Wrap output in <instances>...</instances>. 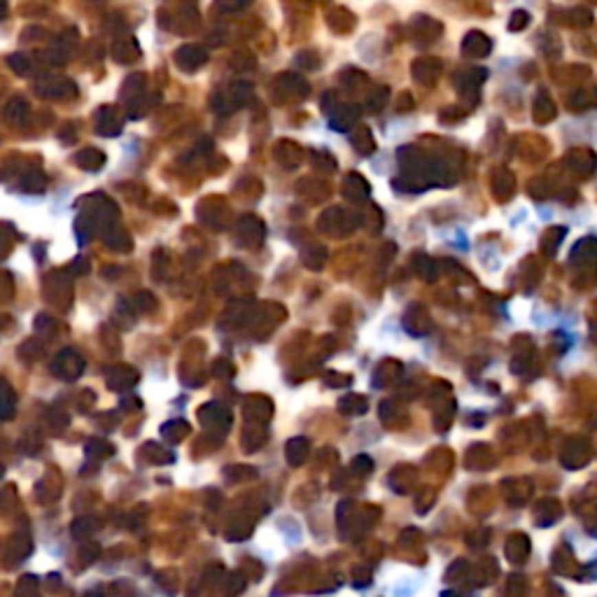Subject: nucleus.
<instances>
[{
  "instance_id": "obj_5",
  "label": "nucleus",
  "mask_w": 597,
  "mask_h": 597,
  "mask_svg": "<svg viewBox=\"0 0 597 597\" xmlns=\"http://www.w3.org/2000/svg\"><path fill=\"white\" fill-rule=\"evenodd\" d=\"M45 299L49 304L58 306L61 311H68L73 304V289H70V273L68 271H54L45 278Z\"/></svg>"
},
{
  "instance_id": "obj_44",
  "label": "nucleus",
  "mask_w": 597,
  "mask_h": 597,
  "mask_svg": "<svg viewBox=\"0 0 597 597\" xmlns=\"http://www.w3.org/2000/svg\"><path fill=\"white\" fill-rule=\"evenodd\" d=\"M112 451H115V448L105 441H89V446H87L89 458H108V455H112Z\"/></svg>"
},
{
  "instance_id": "obj_7",
  "label": "nucleus",
  "mask_w": 597,
  "mask_h": 597,
  "mask_svg": "<svg viewBox=\"0 0 597 597\" xmlns=\"http://www.w3.org/2000/svg\"><path fill=\"white\" fill-rule=\"evenodd\" d=\"M266 224L255 215H243L236 222V243L243 247H257L264 243Z\"/></svg>"
},
{
  "instance_id": "obj_47",
  "label": "nucleus",
  "mask_w": 597,
  "mask_h": 597,
  "mask_svg": "<svg viewBox=\"0 0 597 597\" xmlns=\"http://www.w3.org/2000/svg\"><path fill=\"white\" fill-rule=\"evenodd\" d=\"M12 406H14V392L10 390L8 383H3V418L5 420L12 418Z\"/></svg>"
},
{
  "instance_id": "obj_53",
  "label": "nucleus",
  "mask_w": 597,
  "mask_h": 597,
  "mask_svg": "<svg viewBox=\"0 0 597 597\" xmlns=\"http://www.w3.org/2000/svg\"><path fill=\"white\" fill-rule=\"evenodd\" d=\"M525 21H528V16H525L523 12H516V16L511 19V31H520L518 26H520V23H525Z\"/></svg>"
},
{
  "instance_id": "obj_34",
  "label": "nucleus",
  "mask_w": 597,
  "mask_h": 597,
  "mask_svg": "<svg viewBox=\"0 0 597 597\" xmlns=\"http://www.w3.org/2000/svg\"><path fill=\"white\" fill-rule=\"evenodd\" d=\"M327 19L334 26V31H341V33H348L354 26V16L346 8H336Z\"/></svg>"
},
{
  "instance_id": "obj_30",
  "label": "nucleus",
  "mask_w": 597,
  "mask_h": 597,
  "mask_svg": "<svg viewBox=\"0 0 597 597\" xmlns=\"http://www.w3.org/2000/svg\"><path fill=\"white\" fill-rule=\"evenodd\" d=\"M401 374V364L394 362V359H385V362L378 364L376 374H374V385L376 387H383L387 385L390 381H394Z\"/></svg>"
},
{
  "instance_id": "obj_12",
  "label": "nucleus",
  "mask_w": 597,
  "mask_h": 597,
  "mask_svg": "<svg viewBox=\"0 0 597 597\" xmlns=\"http://www.w3.org/2000/svg\"><path fill=\"white\" fill-rule=\"evenodd\" d=\"M341 192H343V196H346L348 201H352V203H364L371 194V187L359 173H350V175H346V180H343Z\"/></svg>"
},
{
  "instance_id": "obj_31",
  "label": "nucleus",
  "mask_w": 597,
  "mask_h": 597,
  "mask_svg": "<svg viewBox=\"0 0 597 597\" xmlns=\"http://www.w3.org/2000/svg\"><path fill=\"white\" fill-rule=\"evenodd\" d=\"M308 453H311V446H308V441H306V439H292L287 443V448H285L287 462L294 464V466L304 464L306 458H308Z\"/></svg>"
},
{
  "instance_id": "obj_1",
  "label": "nucleus",
  "mask_w": 597,
  "mask_h": 597,
  "mask_svg": "<svg viewBox=\"0 0 597 597\" xmlns=\"http://www.w3.org/2000/svg\"><path fill=\"white\" fill-rule=\"evenodd\" d=\"M120 100H122L124 108H126L128 117L138 120V117L147 115V112L155 108L152 100H159V96L157 93L155 96L147 93V75L145 73H133L131 78H126V82H124Z\"/></svg>"
},
{
  "instance_id": "obj_40",
  "label": "nucleus",
  "mask_w": 597,
  "mask_h": 597,
  "mask_svg": "<svg viewBox=\"0 0 597 597\" xmlns=\"http://www.w3.org/2000/svg\"><path fill=\"white\" fill-rule=\"evenodd\" d=\"M294 63H297L299 68H304V70H315V68H320V54H317V52H313V49H304V52H299V54L294 56Z\"/></svg>"
},
{
  "instance_id": "obj_14",
  "label": "nucleus",
  "mask_w": 597,
  "mask_h": 597,
  "mask_svg": "<svg viewBox=\"0 0 597 597\" xmlns=\"http://www.w3.org/2000/svg\"><path fill=\"white\" fill-rule=\"evenodd\" d=\"M411 75L416 78L420 85H434L436 80H439L441 75V61L439 58H418V61H413L411 66Z\"/></svg>"
},
{
  "instance_id": "obj_13",
  "label": "nucleus",
  "mask_w": 597,
  "mask_h": 597,
  "mask_svg": "<svg viewBox=\"0 0 597 597\" xmlns=\"http://www.w3.org/2000/svg\"><path fill=\"white\" fill-rule=\"evenodd\" d=\"M441 35V23L429 19V16H416L411 26V38L418 45H427L431 40H436Z\"/></svg>"
},
{
  "instance_id": "obj_25",
  "label": "nucleus",
  "mask_w": 597,
  "mask_h": 597,
  "mask_svg": "<svg viewBox=\"0 0 597 597\" xmlns=\"http://www.w3.org/2000/svg\"><path fill=\"white\" fill-rule=\"evenodd\" d=\"M462 52H464V56H471V58L488 56V54H490V40H488L483 33L471 31V33L462 40Z\"/></svg>"
},
{
  "instance_id": "obj_4",
  "label": "nucleus",
  "mask_w": 597,
  "mask_h": 597,
  "mask_svg": "<svg viewBox=\"0 0 597 597\" xmlns=\"http://www.w3.org/2000/svg\"><path fill=\"white\" fill-rule=\"evenodd\" d=\"M308 91H311L308 82L294 73H282L273 80V98L280 105L299 103V100L308 96Z\"/></svg>"
},
{
  "instance_id": "obj_35",
  "label": "nucleus",
  "mask_w": 597,
  "mask_h": 597,
  "mask_svg": "<svg viewBox=\"0 0 597 597\" xmlns=\"http://www.w3.org/2000/svg\"><path fill=\"white\" fill-rule=\"evenodd\" d=\"M8 63L12 68V73L21 75V78H28V75L33 73V61L28 54H21V52H16V54H10L8 56Z\"/></svg>"
},
{
  "instance_id": "obj_42",
  "label": "nucleus",
  "mask_w": 597,
  "mask_h": 597,
  "mask_svg": "<svg viewBox=\"0 0 597 597\" xmlns=\"http://www.w3.org/2000/svg\"><path fill=\"white\" fill-rule=\"evenodd\" d=\"M313 166H315L317 170H322V173H332V170L336 168V161L329 152L320 150V152H313Z\"/></svg>"
},
{
  "instance_id": "obj_51",
  "label": "nucleus",
  "mask_w": 597,
  "mask_h": 597,
  "mask_svg": "<svg viewBox=\"0 0 597 597\" xmlns=\"http://www.w3.org/2000/svg\"><path fill=\"white\" fill-rule=\"evenodd\" d=\"M394 110L397 112H406V110H413V96L411 93H399V98H397V105H394Z\"/></svg>"
},
{
  "instance_id": "obj_45",
  "label": "nucleus",
  "mask_w": 597,
  "mask_h": 597,
  "mask_svg": "<svg viewBox=\"0 0 597 597\" xmlns=\"http://www.w3.org/2000/svg\"><path fill=\"white\" fill-rule=\"evenodd\" d=\"M341 103H343V100H341L339 93H336V91H327V93H324V96H322V112H324V115H327V117H332L334 112L341 108Z\"/></svg>"
},
{
  "instance_id": "obj_37",
  "label": "nucleus",
  "mask_w": 597,
  "mask_h": 597,
  "mask_svg": "<svg viewBox=\"0 0 597 597\" xmlns=\"http://www.w3.org/2000/svg\"><path fill=\"white\" fill-rule=\"evenodd\" d=\"M341 85L346 87L348 91H359V89L369 85V78H366L364 73H359V70H346V73L341 75Z\"/></svg>"
},
{
  "instance_id": "obj_48",
  "label": "nucleus",
  "mask_w": 597,
  "mask_h": 597,
  "mask_svg": "<svg viewBox=\"0 0 597 597\" xmlns=\"http://www.w3.org/2000/svg\"><path fill=\"white\" fill-rule=\"evenodd\" d=\"M66 271H68L70 275H85L87 271H89V262H87L85 257H78L75 262H70V266H68Z\"/></svg>"
},
{
  "instance_id": "obj_19",
  "label": "nucleus",
  "mask_w": 597,
  "mask_h": 597,
  "mask_svg": "<svg viewBox=\"0 0 597 597\" xmlns=\"http://www.w3.org/2000/svg\"><path fill=\"white\" fill-rule=\"evenodd\" d=\"M359 117V108L354 103H341V108L329 117V126L334 131H350V128L357 124Z\"/></svg>"
},
{
  "instance_id": "obj_21",
  "label": "nucleus",
  "mask_w": 597,
  "mask_h": 597,
  "mask_svg": "<svg viewBox=\"0 0 597 597\" xmlns=\"http://www.w3.org/2000/svg\"><path fill=\"white\" fill-rule=\"evenodd\" d=\"M275 159L280 166L297 168L301 159H304V150H301L297 143H292V140H280V143L275 145Z\"/></svg>"
},
{
  "instance_id": "obj_18",
  "label": "nucleus",
  "mask_w": 597,
  "mask_h": 597,
  "mask_svg": "<svg viewBox=\"0 0 597 597\" xmlns=\"http://www.w3.org/2000/svg\"><path fill=\"white\" fill-rule=\"evenodd\" d=\"M271 413H273V406H271V401L266 397H247L245 399V420L247 423H257L262 425L271 418Z\"/></svg>"
},
{
  "instance_id": "obj_6",
  "label": "nucleus",
  "mask_w": 597,
  "mask_h": 597,
  "mask_svg": "<svg viewBox=\"0 0 597 597\" xmlns=\"http://www.w3.org/2000/svg\"><path fill=\"white\" fill-rule=\"evenodd\" d=\"M35 93L40 98L47 100H68L78 96V85L68 78H61V75H47V78H40L35 82Z\"/></svg>"
},
{
  "instance_id": "obj_10",
  "label": "nucleus",
  "mask_w": 597,
  "mask_h": 597,
  "mask_svg": "<svg viewBox=\"0 0 597 597\" xmlns=\"http://www.w3.org/2000/svg\"><path fill=\"white\" fill-rule=\"evenodd\" d=\"M175 63L185 73H196L199 68H203L208 63V52L201 45H185L175 52Z\"/></svg>"
},
{
  "instance_id": "obj_27",
  "label": "nucleus",
  "mask_w": 597,
  "mask_h": 597,
  "mask_svg": "<svg viewBox=\"0 0 597 597\" xmlns=\"http://www.w3.org/2000/svg\"><path fill=\"white\" fill-rule=\"evenodd\" d=\"M19 187L23 192H43L47 187V177L40 170V166H31L23 170V175L19 177Z\"/></svg>"
},
{
  "instance_id": "obj_50",
  "label": "nucleus",
  "mask_w": 597,
  "mask_h": 597,
  "mask_svg": "<svg viewBox=\"0 0 597 597\" xmlns=\"http://www.w3.org/2000/svg\"><path fill=\"white\" fill-rule=\"evenodd\" d=\"M324 381H327V385H332V387H343L350 383V376H341V374H334L332 371V374H327Z\"/></svg>"
},
{
  "instance_id": "obj_23",
  "label": "nucleus",
  "mask_w": 597,
  "mask_h": 597,
  "mask_svg": "<svg viewBox=\"0 0 597 597\" xmlns=\"http://www.w3.org/2000/svg\"><path fill=\"white\" fill-rule=\"evenodd\" d=\"M404 324H406V329L416 336L427 334L431 329V320H429L427 311H425L423 306H411L409 313H406V317H404Z\"/></svg>"
},
{
  "instance_id": "obj_3",
  "label": "nucleus",
  "mask_w": 597,
  "mask_h": 597,
  "mask_svg": "<svg viewBox=\"0 0 597 597\" xmlns=\"http://www.w3.org/2000/svg\"><path fill=\"white\" fill-rule=\"evenodd\" d=\"M359 222H362V217L357 212H350L341 208V205H336V208L322 212L320 220H317V229L329 236H348L359 227Z\"/></svg>"
},
{
  "instance_id": "obj_9",
  "label": "nucleus",
  "mask_w": 597,
  "mask_h": 597,
  "mask_svg": "<svg viewBox=\"0 0 597 597\" xmlns=\"http://www.w3.org/2000/svg\"><path fill=\"white\" fill-rule=\"evenodd\" d=\"M93 128L98 135H120L124 128V117L117 105H103L93 115Z\"/></svg>"
},
{
  "instance_id": "obj_29",
  "label": "nucleus",
  "mask_w": 597,
  "mask_h": 597,
  "mask_svg": "<svg viewBox=\"0 0 597 597\" xmlns=\"http://www.w3.org/2000/svg\"><path fill=\"white\" fill-rule=\"evenodd\" d=\"M301 262L313 271H320L324 262H327V247L320 243H311L308 247L301 250Z\"/></svg>"
},
{
  "instance_id": "obj_32",
  "label": "nucleus",
  "mask_w": 597,
  "mask_h": 597,
  "mask_svg": "<svg viewBox=\"0 0 597 597\" xmlns=\"http://www.w3.org/2000/svg\"><path fill=\"white\" fill-rule=\"evenodd\" d=\"M387 100H390V89L387 87H374L369 93H366V98H364L366 105H364V108L369 112H378V110L385 108Z\"/></svg>"
},
{
  "instance_id": "obj_17",
  "label": "nucleus",
  "mask_w": 597,
  "mask_h": 597,
  "mask_svg": "<svg viewBox=\"0 0 597 597\" xmlns=\"http://www.w3.org/2000/svg\"><path fill=\"white\" fill-rule=\"evenodd\" d=\"M486 70L481 68H469V70H462V73L455 75V87H458L460 96L469 98L471 93H476V89L481 87V82L486 80Z\"/></svg>"
},
{
  "instance_id": "obj_41",
  "label": "nucleus",
  "mask_w": 597,
  "mask_h": 597,
  "mask_svg": "<svg viewBox=\"0 0 597 597\" xmlns=\"http://www.w3.org/2000/svg\"><path fill=\"white\" fill-rule=\"evenodd\" d=\"M133 306L135 308H138L140 313H152V311H157V297L152 292H147V289H143V292H138L133 297Z\"/></svg>"
},
{
  "instance_id": "obj_11",
  "label": "nucleus",
  "mask_w": 597,
  "mask_h": 597,
  "mask_svg": "<svg viewBox=\"0 0 597 597\" xmlns=\"http://www.w3.org/2000/svg\"><path fill=\"white\" fill-rule=\"evenodd\" d=\"M199 418L205 427L220 429V431H224V434H227V427H229V423H232V413H229V409L222 404H217V401H212V404H208V406H201Z\"/></svg>"
},
{
  "instance_id": "obj_38",
  "label": "nucleus",
  "mask_w": 597,
  "mask_h": 597,
  "mask_svg": "<svg viewBox=\"0 0 597 597\" xmlns=\"http://www.w3.org/2000/svg\"><path fill=\"white\" fill-rule=\"evenodd\" d=\"M43 352H45V346L35 339L23 341V346L19 348V357L26 359V362H35V359H40L43 357Z\"/></svg>"
},
{
  "instance_id": "obj_49",
  "label": "nucleus",
  "mask_w": 597,
  "mask_h": 597,
  "mask_svg": "<svg viewBox=\"0 0 597 597\" xmlns=\"http://www.w3.org/2000/svg\"><path fill=\"white\" fill-rule=\"evenodd\" d=\"M371 460L369 458H364V455H359V458H354L352 460V471L354 474H366V471H371Z\"/></svg>"
},
{
  "instance_id": "obj_8",
  "label": "nucleus",
  "mask_w": 597,
  "mask_h": 597,
  "mask_svg": "<svg viewBox=\"0 0 597 597\" xmlns=\"http://www.w3.org/2000/svg\"><path fill=\"white\" fill-rule=\"evenodd\" d=\"M82 371H85V359L73 348L61 350L54 357V362H52V374L61 378V381H75V378H80Z\"/></svg>"
},
{
  "instance_id": "obj_52",
  "label": "nucleus",
  "mask_w": 597,
  "mask_h": 597,
  "mask_svg": "<svg viewBox=\"0 0 597 597\" xmlns=\"http://www.w3.org/2000/svg\"><path fill=\"white\" fill-rule=\"evenodd\" d=\"M232 374H234V369H232V364H229V362H222V359H220V362L215 364V376L217 378H229Z\"/></svg>"
},
{
  "instance_id": "obj_36",
  "label": "nucleus",
  "mask_w": 597,
  "mask_h": 597,
  "mask_svg": "<svg viewBox=\"0 0 597 597\" xmlns=\"http://www.w3.org/2000/svg\"><path fill=\"white\" fill-rule=\"evenodd\" d=\"M243 446H245V451H257L259 446H262V443L266 441V429L262 427V425H257V427H247L245 431H243Z\"/></svg>"
},
{
  "instance_id": "obj_33",
  "label": "nucleus",
  "mask_w": 597,
  "mask_h": 597,
  "mask_svg": "<svg viewBox=\"0 0 597 597\" xmlns=\"http://www.w3.org/2000/svg\"><path fill=\"white\" fill-rule=\"evenodd\" d=\"M341 413H348V416H362V413H366V409H369V404H366V399L362 397V394H346V397L341 399L339 404Z\"/></svg>"
},
{
  "instance_id": "obj_20",
  "label": "nucleus",
  "mask_w": 597,
  "mask_h": 597,
  "mask_svg": "<svg viewBox=\"0 0 597 597\" xmlns=\"http://www.w3.org/2000/svg\"><path fill=\"white\" fill-rule=\"evenodd\" d=\"M110 54H112V58H115V61H120V63H131V61H135V58L140 56L138 40L131 38V35L115 40V43H112V47H110Z\"/></svg>"
},
{
  "instance_id": "obj_15",
  "label": "nucleus",
  "mask_w": 597,
  "mask_h": 597,
  "mask_svg": "<svg viewBox=\"0 0 597 597\" xmlns=\"http://www.w3.org/2000/svg\"><path fill=\"white\" fill-rule=\"evenodd\" d=\"M5 120H8L10 126L14 128H23L31 120V105L26 103L23 96H14L10 98V103L5 105Z\"/></svg>"
},
{
  "instance_id": "obj_28",
  "label": "nucleus",
  "mask_w": 597,
  "mask_h": 597,
  "mask_svg": "<svg viewBox=\"0 0 597 597\" xmlns=\"http://www.w3.org/2000/svg\"><path fill=\"white\" fill-rule=\"evenodd\" d=\"M413 269H416V275L425 282H436V278H439V266L427 255L413 257Z\"/></svg>"
},
{
  "instance_id": "obj_46",
  "label": "nucleus",
  "mask_w": 597,
  "mask_h": 597,
  "mask_svg": "<svg viewBox=\"0 0 597 597\" xmlns=\"http://www.w3.org/2000/svg\"><path fill=\"white\" fill-rule=\"evenodd\" d=\"M250 3H252V0H217L215 10L217 12H238V10L247 8Z\"/></svg>"
},
{
  "instance_id": "obj_24",
  "label": "nucleus",
  "mask_w": 597,
  "mask_h": 597,
  "mask_svg": "<svg viewBox=\"0 0 597 597\" xmlns=\"http://www.w3.org/2000/svg\"><path fill=\"white\" fill-rule=\"evenodd\" d=\"M73 161L78 168L89 170V173H96V170L105 166V155L100 150H96V147H85V150H80L78 155H75Z\"/></svg>"
},
{
  "instance_id": "obj_26",
  "label": "nucleus",
  "mask_w": 597,
  "mask_h": 597,
  "mask_svg": "<svg viewBox=\"0 0 597 597\" xmlns=\"http://www.w3.org/2000/svg\"><path fill=\"white\" fill-rule=\"evenodd\" d=\"M352 147H354V152H359V155H364V157L374 155L376 140H374V133H371L369 126H357V128H354V133H352Z\"/></svg>"
},
{
  "instance_id": "obj_2",
  "label": "nucleus",
  "mask_w": 597,
  "mask_h": 597,
  "mask_svg": "<svg viewBox=\"0 0 597 597\" xmlns=\"http://www.w3.org/2000/svg\"><path fill=\"white\" fill-rule=\"evenodd\" d=\"M252 96H255V91H252L250 82H229L227 87L217 89V91L212 93L210 103L217 112H227L229 115V112H234V110H238V108H243V105L250 103Z\"/></svg>"
},
{
  "instance_id": "obj_16",
  "label": "nucleus",
  "mask_w": 597,
  "mask_h": 597,
  "mask_svg": "<svg viewBox=\"0 0 597 597\" xmlns=\"http://www.w3.org/2000/svg\"><path fill=\"white\" fill-rule=\"evenodd\" d=\"M138 378L140 376H138V371H135L133 366L117 364V366H112L110 374H108V385L112 390H117V392H124V390L133 387L135 383H138Z\"/></svg>"
},
{
  "instance_id": "obj_22",
  "label": "nucleus",
  "mask_w": 597,
  "mask_h": 597,
  "mask_svg": "<svg viewBox=\"0 0 597 597\" xmlns=\"http://www.w3.org/2000/svg\"><path fill=\"white\" fill-rule=\"evenodd\" d=\"M100 238L105 240V245L112 247V250H117V252H128L133 247V238L126 234V229H124L120 222L112 224V227L103 236H100Z\"/></svg>"
},
{
  "instance_id": "obj_43",
  "label": "nucleus",
  "mask_w": 597,
  "mask_h": 597,
  "mask_svg": "<svg viewBox=\"0 0 597 597\" xmlns=\"http://www.w3.org/2000/svg\"><path fill=\"white\" fill-rule=\"evenodd\" d=\"M98 528H100V525H98L96 518H80V520H75V523H73V534L89 537V534H93Z\"/></svg>"
},
{
  "instance_id": "obj_39",
  "label": "nucleus",
  "mask_w": 597,
  "mask_h": 597,
  "mask_svg": "<svg viewBox=\"0 0 597 597\" xmlns=\"http://www.w3.org/2000/svg\"><path fill=\"white\" fill-rule=\"evenodd\" d=\"M164 436H166L168 441H173V443H177L180 439H185V436L189 434V425L185 423V420H173V423H168V425H164Z\"/></svg>"
}]
</instances>
